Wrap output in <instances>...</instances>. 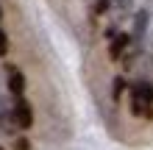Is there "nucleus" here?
Here are the masks:
<instances>
[{"label":"nucleus","instance_id":"1","mask_svg":"<svg viewBox=\"0 0 153 150\" xmlns=\"http://www.w3.org/2000/svg\"><path fill=\"white\" fill-rule=\"evenodd\" d=\"M150 103H153V89L150 83H137L134 86V95H131V111L137 117H150Z\"/></svg>","mask_w":153,"mask_h":150},{"label":"nucleus","instance_id":"2","mask_svg":"<svg viewBox=\"0 0 153 150\" xmlns=\"http://www.w3.org/2000/svg\"><path fill=\"white\" fill-rule=\"evenodd\" d=\"M11 117L17 122V128H31L33 125V109H31V103L20 98L14 103V109H11Z\"/></svg>","mask_w":153,"mask_h":150},{"label":"nucleus","instance_id":"3","mask_svg":"<svg viewBox=\"0 0 153 150\" xmlns=\"http://www.w3.org/2000/svg\"><path fill=\"white\" fill-rule=\"evenodd\" d=\"M8 89H11V95L20 98V95L25 92V75L17 72V69H11V72H8Z\"/></svg>","mask_w":153,"mask_h":150},{"label":"nucleus","instance_id":"4","mask_svg":"<svg viewBox=\"0 0 153 150\" xmlns=\"http://www.w3.org/2000/svg\"><path fill=\"white\" fill-rule=\"evenodd\" d=\"M125 47H128V33H120V36H114V42H111L109 56H111V58H120Z\"/></svg>","mask_w":153,"mask_h":150},{"label":"nucleus","instance_id":"5","mask_svg":"<svg viewBox=\"0 0 153 150\" xmlns=\"http://www.w3.org/2000/svg\"><path fill=\"white\" fill-rule=\"evenodd\" d=\"M145 28H148V11H139L137 20H134V39L145 36Z\"/></svg>","mask_w":153,"mask_h":150},{"label":"nucleus","instance_id":"6","mask_svg":"<svg viewBox=\"0 0 153 150\" xmlns=\"http://www.w3.org/2000/svg\"><path fill=\"white\" fill-rule=\"evenodd\" d=\"M8 53V36H6V31L0 28V56H6Z\"/></svg>","mask_w":153,"mask_h":150},{"label":"nucleus","instance_id":"7","mask_svg":"<svg viewBox=\"0 0 153 150\" xmlns=\"http://www.w3.org/2000/svg\"><path fill=\"white\" fill-rule=\"evenodd\" d=\"M123 86H125L123 78H114V98H120V95H123Z\"/></svg>","mask_w":153,"mask_h":150},{"label":"nucleus","instance_id":"8","mask_svg":"<svg viewBox=\"0 0 153 150\" xmlns=\"http://www.w3.org/2000/svg\"><path fill=\"white\" fill-rule=\"evenodd\" d=\"M14 150H31V142H28V139H17V142H14Z\"/></svg>","mask_w":153,"mask_h":150},{"label":"nucleus","instance_id":"9","mask_svg":"<svg viewBox=\"0 0 153 150\" xmlns=\"http://www.w3.org/2000/svg\"><path fill=\"white\" fill-rule=\"evenodd\" d=\"M114 6H120V8H128V6H131V0H114Z\"/></svg>","mask_w":153,"mask_h":150},{"label":"nucleus","instance_id":"10","mask_svg":"<svg viewBox=\"0 0 153 150\" xmlns=\"http://www.w3.org/2000/svg\"><path fill=\"white\" fill-rule=\"evenodd\" d=\"M3 114H6V100L0 98V117H3Z\"/></svg>","mask_w":153,"mask_h":150},{"label":"nucleus","instance_id":"11","mask_svg":"<svg viewBox=\"0 0 153 150\" xmlns=\"http://www.w3.org/2000/svg\"><path fill=\"white\" fill-rule=\"evenodd\" d=\"M150 42H153V31H150Z\"/></svg>","mask_w":153,"mask_h":150},{"label":"nucleus","instance_id":"12","mask_svg":"<svg viewBox=\"0 0 153 150\" xmlns=\"http://www.w3.org/2000/svg\"><path fill=\"white\" fill-rule=\"evenodd\" d=\"M0 17H3V8H0Z\"/></svg>","mask_w":153,"mask_h":150},{"label":"nucleus","instance_id":"13","mask_svg":"<svg viewBox=\"0 0 153 150\" xmlns=\"http://www.w3.org/2000/svg\"><path fill=\"white\" fill-rule=\"evenodd\" d=\"M0 150H3V147H0Z\"/></svg>","mask_w":153,"mask_h":150}]
</instances>
